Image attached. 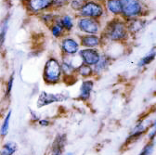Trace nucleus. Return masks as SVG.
Returning a JSON list of instances; mask_svg holds the SVG:
<instances>
[{
	"label": "nucleus",
	"mask_w": 156,
	"mask_h": 155,
	"mask_svg": "<svg viewBox=\"0 0 156 155\" xmlns=\"http://www.w3.org/2000/svg\"><path fill=\"white\" fill-rule=\"evenodd\" d=\"M105 44H122L126 45L131 36L127 29L126 22L121 17L110 18L103 23L101 33Z\"/></svg>",
	"instance_id": "obj_1"
},
{
	"label": "nucleus",
	"mask_w": 156,
	"mask_h": 155,
	"mask_svg": "<svg viewBox=\"0 0 156 155\" xmlns=\"http://www.w3.org/2000/svg\"><path fill=\"white\" fill-rule=\"evenodd\" d=\"M121 18L129 21L136 18H146L150 15V7L142 0H120Z\"/></svg>",
	"instance_id": "obj_2"
},
{
	"label": "nucleus",
	"mask_w": 156,
	"mask_h": 155,
	"mask_svg": "<svg viewBox=\"0 0 156 155\" xmlns=\"http://www.w3.org/2000/svg\"><path fill=\"white\" fill-rule=\"evenodd\" d=\"M42 78L46 85L56 86L62 82L61 62L58 58L50 56L46 61L43 68Z\"/></svg>",
	"instance_id": "obj_3"
},
{
	"label": "nucleus",
	"mask_w": 156,
	"mask_h": 155,
	"mask_svg": "<svg viewBox=\"0 0 156 155\" xmlns=\"http://www.w3.org/2000/svg\"><path fill=\"white\" fill-rule=\"evenodd\" d=\"M103 23L101 20L76 16L74 30L77 31V34H101Z\"/></svg>",
	"instance_id": "obj_4"
},
{
	"label": "nucleus",
	"mask_w": 156,
	"mask_h": 155,
	"mask_svg": "<svg viewBox=\"0 0 156 155\" xmlns=\"http://www.w3.org/2000/svg\"><path fill=\"white\" fill-rule=\"evenodd\" d=\"M77 17H87L103 21L107 17L102 0H87L75 13Z\"/></svg>",
	"instance_id": "obj_5"
},
{
	"label": "nucleus",
	"mask_w": 156,
	"mask_h": 155,
	"mask_svg": "<svg viewBox=\"0 0 156 155\" xmlns=\"http://www.w3.org/2000/svg\"><path fill=\"white\" fill-rule=\"evenodd\" d=\"M156 126V122L155 119L151 121V119H140L136 122V124L131 128L127 138L126 139L125 144H129L136 142L139 140L140 138H142L145 134L150 130V128Z\"/></svg>",
	"instance_id": "obj_6"
},
{
	"label": "nucleus",
	"mask_w": 156,
	"mask_h": 155,
	"mask_svg": "<svg viewBox=\"0 0 156 155\" xmlns=\"http://www.w3.org/2000/svg\"><path fill=\"white\" fill-rule=\"evenodd\" d=\"M58 47L61 50V56L64 57L76 56L81 48L77 35H72V33H67L61 38L58 40Z\"/></svg>",
	"instance_id": "obj_7"
},
{
	"label": "nucleus",
	"mask_w": 156,
	"mask_h": 155,
	"mask_svg": "<svg viewBox=\"0 0 156 155\" xmlns=\"http://www.w3.org/2000/svg\"><path fill=\"white\" fill-rule=\"evenodd\" d=\"M26 13L37 17L43 12L52 9V0H22Z\"/></svg>",
	"instance_id": "obj_8"
},
{
	"label": "nucleus",
	"mask_w": 156,
	"mask_h": 155,
	"mask_svg": "<svg viewBox=\"0 0 156 155\" xmlns=\"http://www.w3.org/2000/svg\"><path fill=\"white\" fill-rule=\"evenodd\" d=\"M69 99V97L63 93H49L47 91H41L38 95L36 100V106L38 109H42L44 107L64 102Z\"/></svg>",
	"instance_id": "obj_9"
},
{
	"label": "nucleus",
	"mask_w": 156,
	"mask_h": 155,
	"mask_svg": "<svg viewBox=\"0 0 156 155\" xmlns=\"http://www.w3.org/2000/svg\"><path fill=\"white\" fill-rule=\"evenodd\" d=\"M102 51L100 48H83L78 51L77 57L79 58L81 63L93 67L99 62Z\"/></svg>",
	"instance_id": "obj_10"
},
{
	"label": "nucleus",
	"mask_w": 156,
	"mask_h": 155,
	"mask_svg": "<svg viewBox=\"0 0 156 155\" xmlns=\"http://www.w3.org/2000/svg\"><path fill=\"white\" fill-rule=\"evenodd\" d=\"M83 48H100L104 46L103 38L101 34H76Z\"/></svg>",
	"instance_id": "obj_11"
},
{
	"label": "nucleus",
	"mask_w": 156,
	"mask_h": 155,
	"mask_svg": "<svg viewBox=\"0 0 156 155\" xmlns=\"http://www.w3.org/2000/svg\"><path fill=\"white\" fill-rule=\"evenodd\" d=\"M75 18L76 16L74 13L66 9L58 12L56 21L62 26L66 33H72L75 29Z\"/></svg>",
	"instance_id": "obj_12"
},
{
	"label": "nucleus",
	"mask_w": 156,
	"mask_h": 155,
	"mask_svg": "<svg viewBox=\"0 0 156 155\" xmlns=\"http://www.w3.org/2000/svg\"><path fill=\"white\" fill-rule=\"evenodd\" d=\"M94 86H95V80L93 78L82 79L79 89H78L77 100H79L82 102H88L92 97Z\"/></svg>",
	"instance_id": "obj_13"
},
{
	"label": "nucleus",
	"mask_w": 156,
	"mask_h": 155,
	"mask_svg": "<svg viewBox=\"0 0 156 155\" xmlns=\"http://www.w3.org/2000/svg\"><path fill=\"white\" fill-rule=\"evenodd\" d=\"M112 62H113V58H112L107 53L102 52L99 62L93 66L94 77L101 76L105 72H107L109 70L110 66L112 65Z\"/></svg>",
	"instance_id": "obj_14"
},
{
	"label": "nucleus",
	"mask_w": 156,
	"mask_h": 155,
	"mask_svg": "<svg viewBox=\"0 0 156 155\" xmlns=\"http://www.w3.org/2000/svg\"><path fill=\"white\" fill-rule=\"evenodd\" d=\"M147 24H148V22L146 20V18H136V19H132V20L126 21L127 29H128L131 38L142 33L147 27Z\"/></svg>",
	"instance_id": "obj_15"
},
{
	"label": "nucleus",
	"mask_w": 156,
	"mask_h": 155,
	"mask_svg": "<svg viewBox=\"0 0 156 155\" xmlns=\"http://www.w3.org/2000/svg\"><path fill=\"white\" fill-rule=\"evenodd\" d=\"M67 143V137L65 134H58L51 145L49 155H63L65 146Z\"/></svg>",
	"instance_id": "obj_16"
},
{
	"label": "nucleus",
	"mask_w": 156,
	"mask_h": 155,
	"mask_svg": "<svg viewBox=\"0 0 156 155\" xmlns=\"http://www.w3.org/2000/svg\"><path fill=\"white\" fill-rule=\"evenodd\" d=\"M106 15L110 18L121 17V2L120 0H102Z\"/></svg>",
	"instance_id": "obj_17"
},
{
	"label": "nucleus",
	"mask_w": 156,
	"mask_h": 155,
	"mask_svg": "<svg viewBox=\"0 0 156 155\" xmlns=\"http://www.w3.org/2000/svg\"><path fill=\"white\" fill-rule=\"evenodd\" d=\"M75 75L77 78H81V79L94 78L93 67L86 65L84 63H80L75 69Z\"/></svg>",
	"instance_id": "obj_18"
},
{
	"label": "nucleus",
	"mask_w": 156,
	"mask_h": 155,
	"mask_svg": "<svg viewBox=\"0 0 156 155\" xmlns=\"http://www.w3.org/2000/svg\"><path fill=\"white\" fill-rule=\"evenodd\" d=\"M58 12L51 9V10L43 12L40 15H38L37 16V19L39 20V22L42 23L47 27H48V26H50L56 21V19L58 17Z\"/></svg>",
	"instance_id": "obj_19"
},
{
	"label": "nucleus",
	"mask_w": 156,
	"mask_h": 155,
	"mask_svg": "<svg viewBox=\"0 0 156 155\" xmlns=\"http://www.w3.org/2000/svg\"><path fill=\"white\" fill-rule=\"evenodd\" d=\"M155 56H156V49H155V47H152V48L145 56H143L141 59H140V61L136 63V67L139 69L146 68L147 66H149L154 62Z\"/></svg>",
	"instance_id": "obj_20"
},
{
	"label": "nucleus",
	"mask_w": 156,
	"mask_h": 155,
	"mask_svg": "<svg viewBox=\"0 0 156 155\" xmlns=\"http://www.w3.org/2000/svg\"><path fill=\"white\" fill-rule=\"evenodd\" d=\"M48 31L50 33V34L52 35V37L56 40H60L61 38H62L65 34H67L64 31V29L62 28V26L58 23L57 21H55L50 26L48 27Z\"/></svg>",
	"instance_id": "obj_21"
},
{
	"label": "nucleus",
	"mask_w": 156,
	"mask_h": 155,
	"mask_svg": "<svg viewBox=\"0 0 156 155\" xmlns=\"http://www.w3.org/2000/svg\"><path fill=\"white\" fill-rule=\"evenodd\" d=\"M11 115H12L11 111H9L7 112V114L5 115V117L3 118L2 123L0 124V137H1V139L6 138L9 135V127H10V121H11Z\"/></svg>",
	"instance_id": "obj_22"
},
{
	"label": "nucleus",
	"mask_w": 156,
	"mask_h": 155,
	"mask_svg": "<svg viewBox=\"0 0 156 155\" xmlns=\"http://www.w3.org/2000/svg\"><path fill=\"white\" fill-rule=\"evenodd\" d=\"M18 150V145L14 141L5 142L0 149V155H14Z\"/></svg>",
	"instance_id": "obj_23"
},
{
	"label": "nucleus",
	"mask_w": 156,
	"mask_h": 155,
	"mask_svg": "<svg viewBox=\"0 0 156 155\" xmlns=\"http://www.w3.org/2000/svg\"><path fill=\"white\" fill-rule=\"evenodd\" d=\"M69 0H52V9L57 12H62L68 9Z\"/></svg>",
	"instance_id": "obj_24"
},
{
	"label": "nucleus",
	"mask_w": 156,
	"mask_h": 155,
	"mask_svg": "<svg viewBox=\"0 0 156 155\" xmlns=\"http://www.w3.org/2000/svg\"><path fill=\"white\" fill-rule=\"evenodd\" d=\"M87 1V0H69L68 10L75 14Z\"/></svg>",
	"instance_id": "obj_25"
},
{
	"label": "nucleus",
	"mask_w": 156,
	"mask_h": 155,
	"mask_svg": "<svg viewBox=\"0 0 156 155\" xmlns=\"http://www.w3.org/2000/svg\"><path fill=\"white\" fill-rule=\"evenodd\" d=\"M8 30H9V19L7 18L6 20H4V22L2 23L1 29H0V49L2 48V47L5 43Z\"/></svg>",
	"instance_id": "obj_26"
},
{
	"label": "nucleus",
	"mask_w": 156,
	"mask_h": 155,
	"mask_svg": "<svg viewBox=\"0 0 156 155\" xmlns=\"http://www.w3.org/2000/svg\"><path fill=\"white\" fill-rule=\"evenodd\" d=\"M155 148V141H148L142 148V150L136 155H152Z\"/></svg>",
	"instance_id": "obj_27"
},
{
	"label": "nucleus",
	"mask_w": 156,
	"mask_h": 155,
	"mask_svg": "<svg viewBox=\"0 0 156 155\" xmlns=\"http://www.w3.org/2000/svg\"><path fill=\"white\" fill-rule=\"evenodd\" d=\"M13 86H14V73L10 74V76L8 78L7 83H6V87H5V98L6 99H9L10 95L13 89Z\"/></svg>",
	"instance_id": "obj_28"
},
{
	"label": "nucleus",
	"mask_w": 156,
	"mask_h": 155,
	"mask_svg": "<svg viewBox=\"0 0 156 155\" xmlns=\"http://www.w3.org/2000/svg\"><path fill=\"white\" fill-rule=\"evenodd\" d=\"M147 136H148V141H155V138H156V126H153V127L150 128V130L147 132Z\"/></svg>",
	"instance_id": "obj_29"
},
{
	"label": "nucleus",
	"mask_w": 156,
	"mask_h": 155,
	"mask_svg": "<svg viewBox=\"0 0 156 155\" xmlns=\"http://www.w3.org/2000/svg\"><path fill=\"white\" fill-rule=\"evenodd\" d=\"M37 125L41 127H48L51 125V121L48 118H40L37 121Z\"/></svg>",
	"instance_id": "obj_30"
},
{
	"label": "nucleus",
	"mask_w": 156,
	"mask_h": 155,
	"mask_svg": "<svg viewBox=\"0 0 156 155\" xmlns=\"http://www.w3.org/2000/svg\"><path fill=\"white\" fill-rule=\"evenodd\" d=\"M30 114H31V120H32V122H36L37 123V121L40 119V116H39V114L35 111H31Z\"/></svg>",
	"instance_id": "obj_31"
},
{
	"label": "nucleus",
	"mask_w": 156,
	"mask_h": 155,
	"mask_svg": "<svg viewBox=\"0 0 156 155\" xmlns=\"http://www.w3.org/2000/svg\"><path fill=\"white\" fill-rule=\"evenodd\" d=\"M64 155H74V153H73V152H72V151H69V152H66Z\"/></svg>",
	"instance_id": "obj_32"
},
{
	"label": "nucleus",
	"mask_w": 156,
	"mask_h": 155,
	"mask_svg": "<svg viewBox=\"0 0 156 155\" xmlns=\"http://www.w3.org/2000/svg\"><path fill=\"white\" fill-rule=\"evenodd\" d=\"M142 1H144V2H147V0H142Z\"/></svg>",
	"instance_id": "obj_33"
}]
</instances>
